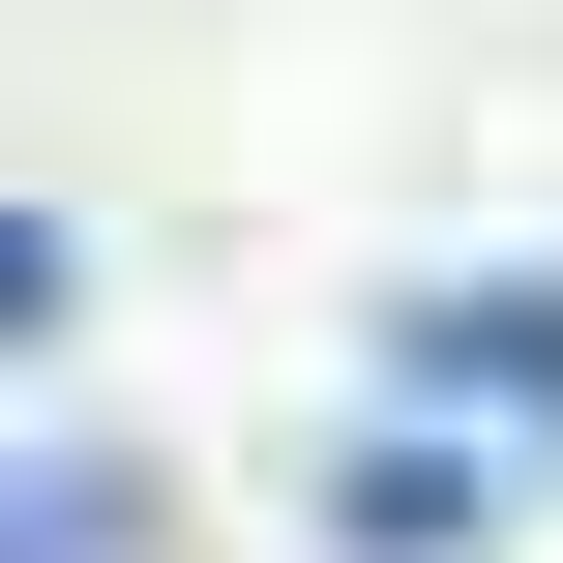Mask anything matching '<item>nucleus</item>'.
<instances>
[{"instance_id":"obj_1","label":"nucleus","mask_w":563,"mask_h":563,"mask_svg":"<svg viewBox=\"0 0 563 563\" xmlns=\"http://www.w3.org/2000/svg\"><path fill=\"white\" fill-rule=\"evenodd\" d=\"M386 386H416V416H563V267H475V297H386Z\"/></svg>"},{"instance_id":"obj_2","label":"nucleus","mask_w":563,"mask_h":563,"mask_svg":"<svg viewBox=\"0 0 563 563\" xmlns=\"http://www.w3.org/2000/svg\"><path fill=\"white\" fill-rule=\"evenodd\" d=\"M356 563H505V445H386L356 475Z\"/></svg>"},{"instance_id":"obj_3","label":"nucleus","mask_w":563,"mask_h":563,"mask_svg":"<svg viewBox=\"0 0 563 563\" xmlns=\"http://www.w3.org/2000/svg\"><path fill=\"white\" fill-rule=\"evenodd\" d=\"M0 563H119V475H0Z\"/></svg>"},{"instance_id":"obj_4","label":"nucleus","mask_w":563,"mask_h":563,"mask_svg":"<svg viewBox=\"0 0 563 563\" xmlns=\"http://www.w3.org/2000/svg\"><path fill=\"white\" fill-rule=\"evenodd\" d=\"M0 356H59V238H30V208H0Z\"/></svg>"}]
</instances>
